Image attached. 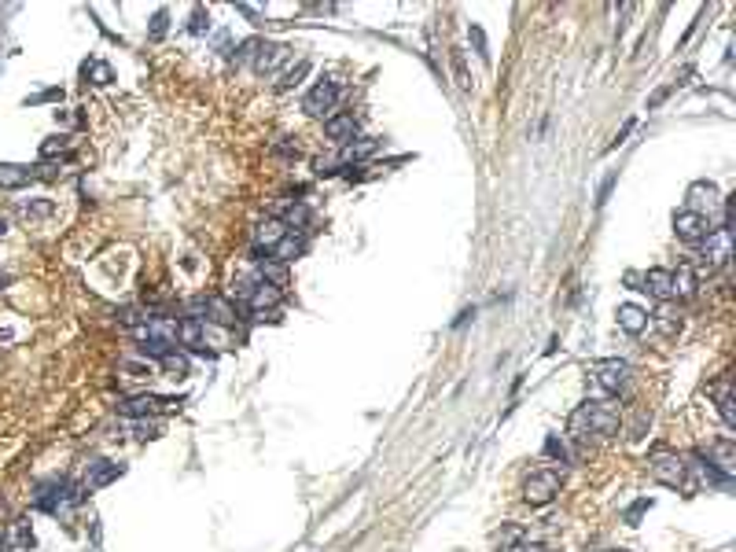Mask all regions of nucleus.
<instances>
[{
	"label": "nucleus",
	"mask_w": 736,
	"mask_h": 552,
	"mask_svg": "<svg viewBox=\"0 0 736 552\" xmlns=\"http://www.w3.org/2000/svg\"><path fill=\"white\" fill-rule=\"evenodd\" d=\"M379 151V140L376 137H357V140H350L343 144V151H339V166H350V162H361L368 155H376Z\"/></svg>",
	"instance_id": "6ab92c4d"
},
{
	"label": "nucleus",
	"mask_w": 736,
	"mask_h": 552,
	"mask_svg": "<svg viewBox=\"0 0 736 552\" xmlns=\"http://www.w3.org/2000/svg\"><path fill=\"white\" fill-rule=\"evenodd\" d=\"M670 92H674V88H670V85H667V88H659V92H655V96H652V100H648V110H655V107H659V103H662V100H667V96H670Z\"/></svg>",
	"instance_id": "79ce46f5"
},
{
	"label": "nucleus",
	"mask_w": 736,
	"mask_h": 552,
	"mask_svg": "<svg viewBox=\"0 0 736 552\" xmlns=\"http://www.w3.org/2000/svg\"><path fill=\"white\" fill-rule=\"evenodd\" d=\"M302 251H306V239H302L299 232H287V236L280 239V243H276V247L269 251V258H272V262H280V265H291Z\"/></svg>",
	"instance_id": "aec40b11"
},
{
	"label": "nucleus",
	"mask_w": 736,
	"mask_h": 552,
	"mask_svg": "<svg viewBox=\"0 0 736 552\" xmlns=\"http://www.w3.org/2000/svg\"><path fill=\"white\" fill-rule=\"evenodd\" d=\"M335 103H339V85L331 81V78H321L317 85H313V88L306 92V100H302L306 115H313V118H324V115L331 118Z\"/></svg>",
	"instance_id": "0eeeda50"
},
{
	"label": "nucleus",
	"mask_w": 736,
	"mask_h": 552,
	"mask_svg": "<svg viewBox=\"0 0 736 552\" xmlns=\"http://www.w3.org/2000/svg\"><path fill=\"white\" fill-rule=\"evenodd\" d=\"M195 306L207 313V321L221 324V328H232L239 321V309L232 299H221V294H210V299H195Z\"/></svg>",
	"instance_id": "9b49d317"
},
{
	"label": "nucleus",
	"mask_w": 736,
	"mask_h": 552,
	"mask_svg": "<svg viewBox=\"0 0 736 552\" xmlns=\"http://www.w3.org/2000/svg\"><path fill=\"white\" fill-rule=\"evenodd\" d=\"M711 217L696 214V210H674V232L677 239H685V243H699L707 232H711Z\"/></svg>",
	"instance_id": "1a4fd4ad"
},
{
	"label": "nucleus",
	"mask_w": 736,
	"mask_h": 552,
	"mask_svg": "<svg viewBox=\"0 0 736 552\" xmlns=\"http://www.w3.org/2000/svg\"><path fill=\"white\" fill-rule=\"evenodd\" d=\"M615 321H619V328L626 331V335H644L648 331V309H640V306H633V302H626V306H619V313H615Z\"/></svg>",
	"instance_id": "f8f14e48"
},
{
	"label": "nucleus",
	"mask_w": 736,
	"mask_h": 552,
	"mask_svg": "<svg viewBox=\"0 0 736 552\" xmlns=\"http://www.w3.org/2000/svg\"><path fill=\"white\" fill-rule=\"evenodd\" d=\"M0 236H8V221L4 217H0Z\"/></svg>",
	"instance_id": "de8ad7c7"
},
{
	"label": "nucleus",
	"mask_w": 736,
	"mask_h": 552,
	"mask_svg": "<svg viewBox=\"0 0 736 552\" xmlns=\"http://www.w3.org/2000/svg\"><path fill=\"white\" fill-rule=\"evenodd\" d=\"M611 188H615V173H607V180L600 184V195H597V207H604V202H607V195H611Z\"/></svg>",
	"instance_id": "ea45409f"
},
{
	"label": "nucleus",
	"mask_w": 736,
	"mask_h": 552,
	"mask_svg": "<svg viewBox=\"0 0 736 552\" xmlns=\"http://www.w3.org/2000/svg\"><path fill=\"white\" fill-rule=\"evenodd\" d=\"M468 37H471L475 52H478V59H483V63L490 67L493 59H490V45H486V33H483V26H475V23H471V26H468Z\"/></svg>",
	"instance_id": "2f4dec72"
},
{
	"label": "nucleus",
	"mask_w": 736,
	"mask_h": 552,
	"mask_svg": "<svg viewBox=\"0 0 736 552\" xmlns=\"http://www.w3.org/2000/svg\"><path fill=\"white\" fill-rule=\"evenodd\" d=\"M70 151V144H67V137L59 133V137H48L45 144H41V159L48 162V159H55V155H67Z\"/></svg>",
	"instance_id": "72a5a7b5"
},
{
	"label": "nucleus",
	"mask_w": 736,
	"mask_h": 552,
	"mask_svg": "<svg viewBox=\"0 0 736 552\" xmlns=\"http://www.w3.org/2000/svg\"><path fill=\"white\" fill-rule=\"evenodd\" d=\"M122 475H125V468H122V464H115V460H96V464L88 468L85 490H103V486L115 483V478H122Z\"/></svg>",
	"instance_id": "f3484780"
},
{
	"label": "nucleus",
	"mask_w": 736,
	"mask_h": 552,
	"mask_svg": "<svg viewBox=\"0 0 736 552\" xmlns=\"http://www.w3.org/2000/svg\"><path fill=\"white\" fill-rule=\"evenodd\" d=\"M519 552H552V548H548V545H523Z\"/></svg>",
	"instance_id": "a18cd8bd"
},
{
	"label": "nucleus",
	"mask_w": 736,
	"mask_h": 552,
	"mask_svg": "<svg viewBox=\"0 0 736 552\" xmlns=\"http://www.w3.org/2000/svg\"><path fill=\"white\" fill-rule=\"evenodd\" d=\"M732 258V232L725 225H714L703 239H699V272L714 276L718 269H725Z\"/></svg>",
	"instance_id": "f03ea898"
},
{
	"label": "nucleus",
	"mask_w": 736,
	"mask_h": 552,
	"mask_svg": "<svg viewBox=\"0 0 736 552\" xmlns=\"http://www.w3.org/2000/svg\"><path fill=\"white\" fill-rule=\"evenodd\" d=\"M33 177H37V170H30V166H11V162L0 166V184H4V188H23V184H30Z\"/></svg>",
	"instance_id": "5701e85b"
},
{
	"label": "nucleus",
	"mask_w": 736,
	"mask_h": 552,
	"mask_svg": "<svg viewBox=\"0 0 736 552\" xmlns=\"http://www.w3.org/2000/svg\"><path fill=\"white\" fill-rule=\"evenodd\" d=\"M55 214V202L52 199H30V202H23V217H52Z\"/></svg>",
	"instance_id": "7c9ffc66"
},
{
	"label": "nucleus",
	"mask_w": 736,
	"mask_h": 552,
	"mask_svg": "<svg viewBox=\"0 0 736 552\" xmlns=\"http://www.w3.org/2000/svg\"><path fill=\"white\" fill-rule=\"evenodd\" d=\"M306 74H309V63H306V59H299V63H294L291 70H284V74H280V81H276V88H280V92H287V88H294V85H299V81L306 78Z\"/></svg>",
	"instance_id": "c756f323"
},
{
	"label": "nucleus",
	"mask_w": 736,
	"mask_h": 552,
	"mask_svg": "<svg viewBox=\"0 0 736 552\" xmlns=\"http://www.w3.org/2000/svg\"><path fill=\"white\" fill-rule=\"evenodd\" d=\"M718 207H722V192H718L714 180H696L692 188H689V207L685 210H696V214L711 217Z\"/></svg>",
	"instance_id": "9d476101"
},
{
	"label": "nucleus",
	"mask_w": 736,
	"mask_h": 552,
	"mask_svg": "<svg viewBox=\"0 0 736 552\" xmlns=\"http://www.w3.org/2000/svg\"><path fill=\"white\" fill-rule=\"evenodd\" d=\"M545 456H552V460H560V464H567V446H563L560 435H548V438H545Z\"/></svg>",
	"instance_id": "c9c22d12"
},
{
	"label": "nucleus",
	"mask_w": 736,
	"mask_h": 552,
	"mask_svg": "<svg viewBox=\"0 0 736 552\" xmlns=\"http://www.w3.org/2000/svg\"><path fill=\"white\" fill-rule=\"evenodd\" d=\"M652 505H655V501H652V497H640V501H633L630 508H626V515H622V519H626V523H630V527H637V519H640V515H644V512H648Z\"/></svg>",
	"instance_id": "e433bc0d"
},
{
	"label": "nucleus",
	"mask_w": 736,
	"mask_h": 552,
	"mask_svg": "<svg viewBox=\"0 0 736 552\" xmlns=\"http://www.w3.org/2000/svg\"><path fill=\"white\" fill-rule=\"evenodd\" d=\"M284 225L291 229V232H302V229H309V221H313V214H309V207L306 202H291V207L284 210Z\"/></svg>",
	"instance_id": "393cba45"
},
{
	"label": "nucleus",
	"mask_w": 736,
	"mask_h": 552,
	"mask_svg": "<svg viewBox=\"0 0 736 552\" xmlns=\"http://www.w3.org/2000/svg\"><path fill=\"white\" fill-rule=\"evenodd\" d=\"M18 545H23V548H33V530H30L26 523L18 527Z\"/></svg>",
	"instance_id": "a19ab883"
},
{
	"label": "nucleus",
	"mask_w": 736,
	"mask_h": 552,
	"mask_svg": "<svg viewBox=\"0 0 736 552\" xmlns=\"http://www.w3.org/2000/svg\"><path fill=\"white\" fill-rule=\"evenodd\" d=\"M630 376H633V368H630V361H622V357H604V361L593 364V383L607 398H615L619 391H626V386H630Z\"/></svg>",
	"instance_id": "20e7f679"
},
{
	"label": "nucleus",
	"mask_w": 736,
	"mask_h": 552,
	"mask_svg": "<svg viewBox=\"0 0 736 552\" xmlns=\"http://www.w3.org/2000/svg\"><path fill=\"white\" fill-rule=\"evenodd\" d=\"M357 118L354 115H331L324 118V133L328 140H335V144H350V140H357Z\"/></svg>",
	"instance_id": "2eb2a0df"
},
{
	"label": "nucleus",
	"mask_w": 736,
	"mask_h": 552,
	"mask_svg": "<svg viewBox=\"0 0 736 552\" xmlns=\"http://www.w3.org/2000/svg\"><path fill=\"white\" fill-rule=\"evenodd\" d=\"M681 324H685V321H681V313H674L670 306H662V309L655 313V328H659L662 339H674L677 331H681Z\"/></svg>",
	"instance_id": "a878e982"
},
{
	"label": "nucleus",
	"mask_w": 736,
	"mask_h": 552,
	"mask_svg": "<svg viewBox=\"0 0 736 552\" xmlns=\"http://www.w3.org/2000/svg\"><path fill=\"white\" fill-rule=\"evenodd\" d=\"M177 343L195 350V354H207V346H202V321L199 317H184L177 324Z\"/></svg>",
	"instance_id": "412c9836"
},
{
	"label": "nucleus",
	"mask_w": 736,
	"mask_h": 552,
	"mask_svg": "<svg viewBox=\"0 0 736 552\" xmlns=\"http://www.w3.org/2000/svg\"><path fill=\"white\" fill-rule=\"evenodd\" d=\"M607 552H630V548H607Z\"/></svg>",
	"instance_id": "09e8293b"
},
{
	"label": "nucleus",
	"mask_w": 736,
	"mask_h": 552,
	"mask_svg": "<svg viewBox=\"0 0 736 552\" xmlns=\"http://www.w3.org/2000/svg\"><path fill=\"white\" fill-rule=\"evenodd\" d=\"M207 30H210V15H207V8H192L188 33H207Z\"/></svg>",
	"instance_id": "4c0bfd02"
},
{
	"label": "nucleus",
	"mask_w": 736,
	"mask_h": 552,
	"mask_svg": "<svg viewBox=\"0 0 736 552\" xmlns=\"http://www.w3.org/2000/svg\"><path fill=\"white\" fill-rule=\"evenodd\" d=\"M11 284V272H0V287H8Z\"/></svg>",
	"instance_id": "49530a36"
},
{
	"label": "nucleus",
	"mask_w": 736,
	"mask_h": 552,
	"mask_svg": "<svg viewBox=\"0 0 736 552\" xmlns=\"http://www.w3.org/2000/svg\"><path fill=\"white\" fill-rule=\"evenodd\" d=\"M287 232H291V229L284 225V221H280V217H265V221H262V225H258V229H254V247H258V251H262V247H265V254H269V251H272L276 243H280V239H284Z\"/></svg>",
	"instance_id": "dca6fc26"
},
{
	"label": "nucleus",
	"mask_w": 736,
	"mask_h": 552,
	"mask_svg": "<svg viewBox=\"0 0 736 552\" xmlns=\"http://www.w3.org/2000/svg\"><path fill=\"white\" fill-rule=\"evenodd\" d=\"M449 67H453V78H456L460 92H471V78H468V63H464V52H460V48H449Z\"/></svg>",
	"instance_id": "c85d7f7f"
},
{
	"label": "nucleus",
	"mask_w": 736,
	"mask_h": 552,
	"mask_svg": "<svg viewBox=\"0 0 736 552\" xmlns=\"http://www.w3.org/2000/svg\"><path fill=\"white\" fill-rule=\"evenodd\" d=\"M493 538H497V545H501V548H512V545H519V541H523V527L508 523V527H501V530H497Z\"/></svg>",
	"instance_id": "f704fd0d"
},
{
	"label": "nucleus",
	"mask_w": 736,
	"mask_h": 552,
	"mask_svg": "<svg viewBox=\"0 0 736 552\" xmlns=\"http://www.w3.org/2000/svg\"><path fill=\"white\" fill-rule=\"evenodd\" d=\"M258 317H272L276 309H280V302H284V291L276 287V284H265V280H254L251 284V291H247V299H243Z\"/></svg>",
	"instance_id": "6e6552de"
},
{
	"label": "nucleus",
	"mask_w": 736,
	"mask_h": 552,
	"mask_svg": "<svg viewBox=\"0 0 736 552\" xmlns=\"http://www.w3.org/2000/svg\"><path fill=\"white\" fill-rule=\"evenodd\" d=\"M670 291H674V299H696V291H699V272H696L689 262H681V265L670 272Z\"/></svg>",
	"instance_id": "ddd939ff"
},
{
	"label": "nucleus",
	"mask_w": 736,
	"mask_h": 552,
	"mask_svg": "<svg viewBox=\"0 0 736 552\" xmlns=\"http://www.w3.org/2000/svg\"><path fill=\"white\" fill-rule=\"evenodd\" d=\"M166 30H170V11H166V8H159V11L151 15V26H147V37H151V41H162V37H166Z\"/></svg>",
	"instance_id": "473e14b6"
},
{
	"label": "nucleus",
	"mask_w": 736,
	"mask_h": 552,
	"mask_svg": "<svg viewBox=\"0 0 736 552\" xmlns=\"http://www.w3.org/2000/svg\"><path fill=\"white\" fill-rule=\"evenodd\" d=\"M471 317H475V309H460V317L453 321V328H464V324H468Z\"/></svg>",
	"instance_id": "37998d69"
},
{
	"label": "nucleus",
	"mask_w": 736,
	"mask_h": 552,
	"mask_svg": "<svg viewBox=\"0 0 736 552\" xmlns=\"http://www.w3.org/2000/svg\"><path fill=\"white\" fill-rule=\"evenodd\" d=\"M137 438H155V427L151 423H137Z\"/></svg>",
	"instance_id": "c03bdc74"
},
{
	"label": "nucleus",
	"mask_w": 736,
	"mask_h": 552,
	"mask_svg": "<svg viewBox=\"0 0 736 552\" xmlns=\"http://www.w3.org/2000/svg\"><path fill=\"white\" fill-rule=\"evenodd\" d=\"M560 493V475L556 471H534L527 483H523V501L527 505H552Z\"/></svg>",
	"instance_id": "423d86ee"
},
{
	"label": "nucleus",
	"mask_w": 736,
	"mask_h": 552,
	"mask_svg": "<svg viewBox=\"0 0 736 552\" xmlns=\"http://www.w3.org/2000/svg\"><path fill=\"white\" fill-rule=\"evenodd\" d=\"M287 45H262V52L254 55V70L258 74H272L276 67H280L284 59H287Z\"/></svg>",
	"instance_id": "4be33fe9"
},
{
	"label": "nucleus",
	"mask_w": 736,
	"mask_h": 552,
	"mask_svg": "<svg viewBox=\"0 0 736 552\" xmlns=\"http://www.w3.org/2000/svg\"><path fill=\"white\" fill-rule=\"evenodd\" d=\"M63 490H67V486L59 483V478H52V483H41V486H37V493H33V505L41 508V512H59L63 501H67Z\"/></svg>",
	"instance_id": "a211bd4d"
},
{
	"label": "nucleus",
	"mask_w": 736,
	"mask_h": 552,
	"mask_svg": "<svg viewBox=\"0 0 736 552\" xmlns=\"http://www.w3.org/2000/svg\"><path fill=\"white\" fill-rule=\"evenodd\" d=\"M52 100H63V88H45V92H37V96L26 100V103H52Z\"/></svg>",
	"instance_id": "58836bf2"
},
{
	"label": "nucleus",
	"mask_w": 736,
	"mask_h": 552,
	"mask_svg": "<svg viewBox=\"0 0 736 552\" xmlns=\"http://www.w3.org/2000/svg\"><path fill=\"white\" fill-rule=\"evenodd\" d=\"M640 291H648L652 299H659V302H670L674 299V291H670V269H648V272H640Z\"/></svg>",
	"instance_id": "4468645a"
},
{
	"label": "nucleus",
	"mask_w": 736,
	"mask_h": 552,
	"mask_svg": "<svg viewBox=\"0 0 736 552\" xmlns=\"http://www.w3.org/2000/svg\"><path fill=\"white\" fill-rule=\"evenodd\" d=\"M81 70H85V78L92 85H110V81H115V70H110V63H103V59H88Z\"/></svg>",
	"instance_id": "cd10ccee"
},
{
	"label": "nucleus",
	"mask_w": 736,
	"mask_h": 552,
	"mask_svg": "<svg viewBox=\"0 0 736 552\" xmlns=\"http://www.w3.org/2000/svg\"><path fill=\"white\" fill-rule=\"evenodd\" d=\"M648 471L659 486H670V490H692L689 483V464L681 460L677 453H655L648 460Z\"/></svg>",
	"instance_id": "7ed1b4c3"
},
{
	"label": "nucleus",
	"mask_w": 736,
	"mask_h": 552,
	"mask_svg": "<svg viewBox=\"0 0 736 552\" xmlns=\"http://www.w3.org/2000/svg\"><path fill=\"white\" fill-rule=\"evenodd\" d=\"M166 372H170L173 379H188V372H192V361L184 357V354H177V350H170V354H166L162 361H159Z\"/></svg>",
	"instance_id": "bb28decb"
},
{
	"label": "nucleus",
	"mask_w": 736,
	"mask_h": 552,
	"mask_svg": "<svg viewBox=\"0 0 736 552\" xmlns=\"http://www.w3.org/2000/svg\"><path fill=\"white\" fill-rule=\"evenodd\" d=\"M619 431V409L611 401L589 398L575 413L567 416V435L570 438H589V435H615Z\"/></svg>",
	"instance_id": "f257e3e1"
},
{
	"label": "nucleus",
	"mask_w": 736,
	"mask_h": 552,
	"mask_svg": "<svg viewBox=\"0 0 736 552\" xmlns=\"http://www.w3.org/2000/svg\"><path fill=\"white\" fill-rule=\"evenodd\" d=\"M714 394H718V413H722L725 427H736V401H732V386H729V379L718 383Z\"/></svg>",
	"instance_id": "b1692460"
},
{
	"label": "nucleus",
	"mask_w": 736,
	"mask_h": 552,
	"mask_svg": "<svg viewBox=\"0 0 736 552\" xmlns=\"http://www.w3.org/2000/svg\"><path fill=\"white\" fill-rule=\"evenodd\" d=\"M184 405V398H162V394H137V398H125L118 405V413L129 416V420H144V416H155V413H177Z\"/></svg>",
	"instance_id": "39448f33"
}]
</instances>
